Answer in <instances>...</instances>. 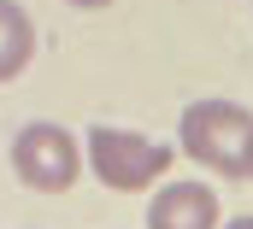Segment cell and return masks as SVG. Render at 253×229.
Returning a JSON list of instances; mask_svg holds the SVG:
<instances>
[{
    "mask_svg": "<svg viewBox=\"0 0 253 229\" xmlns=\"http://www.w3.org/2000/svg\"><path fill=\"white\" fill-rule=\"evenodd\" d=\"M224 229H253V218H230V224H224Z\"/></svg>",
    "mask_w": 253,
    "mask_h": 229,
    "instance_id": "8",
    "label": "cell"
},
{
    "mask_svg": "<svg viewBox=\"0 0 253 229\" xmlns=\"http://www.w3.org/2000/svg\"><path fill=\"white\" fill-rule=\"evenodd\" d=\"M65 6H83V12H94V6H112V0H65Z\"/></svg>",
    "mask_w": 253,
    "mask_h": 229,
    "instance_id": "7",
    "label": "cell"
},
{
    "mask_svg": "<svg viewBox=\"0 0 253 229\" xmlns=\"http://www.w3.org/2000/svg\"><path fill=\"white\" fill-rule=\"evenodd\" d=\"M36 59V18L18 0H0V82H12Z\"/></svg>",
    "mask_w": 253,
    "mask_h": 229,
    "instance_id": "5",
    "label": "cell"
},
{
    "mask_svg": "<svg viewBox=\"0 0 253 229\" xmlns=\"http://www.w3.org/2000/svg\"><path fill=\"white\" fill-rule=\"evenodd\" d=\"M248 129H253L248 106H236V100H194L189 112H183L177 141H183V153H189L194 165H206V171H218V176H242Z\"/></svg>",
    "mask_w": 253,
    "mask_h": 229,
    "instance_id": "3",
    "label": "cell"
},
{
    "mask_svg": "<svg viewBox=\"0 0 253 229\" xmlns=\"http://www.w3.org/2000/svg\"><path fill=\"white\" fill-rule=\"evenodd\" d=\"M12 171H18L24 188H36V194H65L77 176L88 171V159H83V141L65 123L36 117V123H24L12 135Z\"/></svg>",
    "mask_w": 253,
    "mask_h": 229,
    "instance_id": "2",
    "label": "cell"
},
{
    "mask_svg": "<svg viewBox=\"0 0 253 229\" xmlns=\"http://www.w3.org/2000/svg\"><path fill=\"white\" fill-rule=\"evenodd\" d=\"M224 206L206 182H165L147 200V229H218Z\"/></svg>",
    "mask_w": 253,
    "mask_h": 229,
    "instance_id": "4",
    "label": "cell"
},
{
    "mask_svg": "<svg viewBox=\"0 0 253 229\" xmlns=\"http://www.w3.org/2000/svg\"><path fill=\"white\" fill-rule=\"evenodd\" d=\"M83 159H88V171L100 176L112 194H147V188H159V176L171 171V147L165 141H147V135L118 129V123H94L83 135Z\"/></svg>",
    "mask_w": 253,
    "mask_h": 229,
    "instance_id": "1",
    "label": "cell"
},
{
    "mask_svg": "<svg viewBox=\"0 0 253 229\" xmlns=\"http://www.w3.org/2000/svg\"><path fill=\"white\" fill-rule=\"evenodd\" d=\"M242 176H253V129H248V153H242Z\"/></svg>",
    "mask_w": 253,
    "mask_h": 229,
    "instance_id": "6",
    "label": "cell"
}]
</instances>
